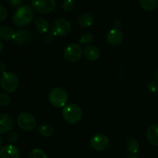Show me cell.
I'll use <instances>...</instances> for the list:
<instances>
[{"label": "cell", "instance_id": "cell-24", "mask_svg": "<svg viewBox=\"0 0 158 158\" xmlns=\"http://www.w3.org/2000/svg\"><path fill=\"white\" fill-rule=\"evenodd\" d=\"M62 8L66 12H70L74 8L73 0H64L62 4Z\"/></svg>", "mask_w": 158, "mask_h": 158}, {"label": "cell", "instance_id": "cell-9", "mask_svg": "<svg viewBox=\"0 0 158 158\" xmlns=\"http://www.w3.org/2000/svg\"><path fill=\"white\" fill-rule=\"evenodd\" d=\"M110 141L106 135L102 134H95L90 140V145L94 150L103 151L108 148Z\"/></svg>", "mask_w": 158, "mask_h": 158}, {"label": "cell", "instance_id": "cell-35", "mask_svg": "<svg viewBox=\"0 0 158 158\" xmlns=\"http://www.w3.org/2000/svg\"><path fill=\"white\" fill-rule=\"evenodd\" d=\"M128 158H138V157H134V156H132V157H129Z\"/></svg>", "mask_w": 158, "mask_h": 158}, {"label": "cell", "instance_id": "cell-15", "mask_svg": "<svg viewBox=\"0 0 158 158\" xmlns=\"http://www.w3.org/2000/svg\"><path fill=\"white\" fill-rule=\"evenodd\" d=\"M147 138L154 146H158V125H152L147 131Z\"/></svg>", "mask_w": 158, "mask_h": 158}, {"label": "cell", "instance_id": "cell-23", "mask_svg": "<svg viewBox=\"0 0 158 158\" xmlns=\"http://www.w3.org/2000/svg\"><path fill=\"white\" fill-rule=\"evenodd\" d=\"M29 158H48L44 151L40 149H33L29 153Z\"/></svg>", "mask_w": 158, "mask_h": 158}, {"label": "cell", "instance_id": "cell-31", "mask_svg": "<svg viewBox=\"0 0 158 158\" xmlns=\"http://www.w3.org/2000/svg\"><path fill=\"white\" fill-rule=\"evenodd\" d=\"M6 65L4 64L3 63H2V62H0V73H4L5 72H6Z\"/></svg>", "mask_w": 158, "mask_h": 158}, {"label": "cell", "instance_id": "cell-29", "mask_svg": "<svg viewBox=\"0 0 158 158\" xmlns=\"http://www.w3.org/2000/svg\"><path fill=\"white\" fill-rule=\"evenodd\" d=\"M53 36L54 35L52 34H47V35H45L44 37V41L46 43H52V40H53Z\"/></svg>", "mask_w": 158, "mask_h": 158}, {"label": "cell", "instance_id": "cell-33", "mask_svg": "<svg viewBox=\"0 0 158 158\" xmlns=\"http://www.w3.org/2000/svg\"><path fill=\"white\" fill-rule=\"evenodd\" d=\"M155 78L156 80H157V81L158 82V69L157 71H156V73H155Z\"/></svg>", "mask_w": 158, "mask_h": 158}, {"label": "cell", "instance_id": "cell-10", "mask_svg": "<svg viewBox=\"0 0 158 158\" xmlns=\"http://www.w3.org/2000/svg\"><path fill=\"white\" fill-rule=\"evenodd\" d=\"M32 37H33V35L31 32L28 30L20 29V30H17L16 32H15L13 42L16 45H19V46L26 45L31 43Z\"/></svg>", "mask_w": 158, "mask_h": 158}, {"label": "cell", "instance_id": "cell-18", "mask_svg": "<svg viewBox=\"0 0 158 158\" xmlns=\"http://www.w3.org/2000/svg\"><path fill=\"white\" fill-rule=\"evenodd\" d=\"M78 23L80 27L88 28L94 23V17L89 13H83L79 17Z\"/></svg>", "mask_w": 158, "mask_h": 158}, {"label": "cell", "instance_id": "cell-7", "mask_svg": "<svg viewBox=\"0 0 158 158\" xmlns=\"http://www.w3.org/2000/svg\"><path fill=\"white\" fill-rule=\"evenodd\" d=\"M82 48L77 43H72L66 47L64 50V56L68 61L77 62L80 60L83 56Z\"/></svg>", "mask_w": 158, "mask_h": 158}, {"label": "cell", "instance_id": "cell-25", "mask_svg": "<svg viewBox=\"0 0 158 158\" xmlns=\"http://www.w3.org/2000/svg\"><path fill=\"white\" fill-rule=\"evenodd\" d=\"M11 99L8 94H0V106H6L10 103Z\"/></svg>", "mask_w": 158, "mask_h": 158}, {"label": "cell", "instance_id": "cell-26", "mask_svg": "<svg viewBox=\"0 0 158 158\" xmlns=\"http://www.w3.org/2000/svg\"><path fill=\"white\" fill-rule=\"evenodd\" d=\"M7 140L9 143V144L13 145L14 143H15L18 141V134L15 132L9 133L7 136Z\"/></svg>", "mask_w": 158, "mask_h": 158}, {"label": "cell", "instance_id": "cell-11", "mask_svg": "<svg viewBox=\"0 0 158 158\" xmlns=\"http://www.w3.org/2000/svg\"><path fill=\"white\" fill-rule=\"evenodd\" d=\"M106 40L109 44L112 46H118L123 40V32L117 28L110 29L106 35Z\"/></svg>", "mask_w": 158, "mask_h": 158}, {"label": "cell", "instance_id": "cell-20", "mask_svg": "<svg viewBox=\"0 0 158 158\" xmlns=\"http://www.w3.org/2000/svg\"><path fill=\"white\" fill-rule=\"evenodd\" d=\"M126 148L130 154H137L139 150V142L136 139H130L127 142Z\"/></svg>", "mask_w": 158, "mask_h": 158}, {"label": "cell", "instance_id": "cell-21", "mask_svg": "<svg viewBox=\"0 0 158 158\" xmlns=\"http://www.w3.org/2000/svg\"><path fill=\"white\" fill-rule=\"evenodd\" d=\"M38 131L40 135H42L43 137H49L53 134V128L50 125L44 123V124H42L39 127Z\"/></svg>", "mask_w": 158, "mask_h": 158}, {"label": "cell", "instance_id": "cell-4", "mask_svg": "<svg viewBox=\"0 0 158 158\" xmlns=\"http://www.w3.org/2000/svg\"><path fill=\"white\" fill-rule=\"evenodd\" d=\"M19 80L18 76L12 72H5L0 78V84L2 88L7 93H14L18 89Z\"/></svg>", "mask_w": 158, "mask_h": 158}, {"label": "cell", "instance_id": "cell-19", "mask_svg": "<svg viewBox=\"0 0 158 158\" xmlns=\"http://www.w3.org/2000/svg\"><path fill=\"white\" fill-rule=\"evenodd\" d=\"M140 6L146 11H153L157 6L158 0H139Z\"/></svg>", "mask_w": 158, "mask_h": 158}, {"label": "cell", "instance_id": "cell-22", "mask_svg": "<svg viewBox=\"0 0 158 158\" xmlns=\"http://www.w3.org/2000/svg\"><path fill=\"white\" fill-rule=\"evenodd\" d=\"M93 41V35L89 32L83 33L80 38V43L83 46H89Z\"/></svg>", "mask_w": 158, "mask_h": 158}, {"label": "cell", "instance_id": "cell-30", "mask_svg": "<svg viewBox=\"0 0 158 158\" xmlns=\"http://www.w3.org/2000/svg\"><path fill=\"white\" fill-rule=\"evenodd\" d=\"M9 2L12 6H18L22 3V0H9Z\"/></svg>", "mask_w": 158, "mask_h": 158}, {"label": "cell", "instance_id": "cell-1", "mask_svg": "<svg viewBox=\"0 0 158 158\" xmlns=\"http://www.w3.org/2000/svg\"><path fill=\"white\" fill-rule=\"evenodd\" d=\"M34 16L32 8L28 5L21 6L15 10L12 15V22L14 24L19 27L27 26L30 23Z\"/></svg>", "mask_w": 158, "mask_h": 158}, {"label": "cell", "instance_id": "cell-27", "mask_svg": "<svg viewBox=\"0 0 158 158\" xmlns=\"http://www.w3.org/2000/svg\"><path fill=\"white\" fill-rule=\"evenodd\" d=\"M148 89L151 93L158 92V83H157L156 81L150 82L148 85Z\"/></svg>", "mask_w": 158, "mask_h": 158}, {"label": "cell", "instance_id": "cell-2", "mask_svg": "<svg viewBox=\"0 0 158 158\" xmlns=\"http://www.w3.org/2000/svg\"><path fill=\"white\" fill-rule=\"evenodd\" d=\"M49 101L52 106L62 108L66 106L68 94L64 89L61 87L53 88L49 94Z\"/></svg>", "mask_w": 158, "mask_h": 158}, {"label": "cell", "instance_id": "cell-5", "mask_svg": "<svg viewBox=\"0 0 158 158\" xmlns=\"http://www.w3.org/2000/svg\"><path fill=\"white\" fill-rule=\"evenodd\" d=\"M50 29L54 36H65L70 32L71 25L69 21L60 18L52 22Z\"/></svg>", "mask_w": 158, "mask_h": 158}, {"label": "cell", "instance_id": "cell-32", "mask_svg": "<svg viewBox=\"0 0 158 158\" xmlns=\"http://www.w3.org/2000/svg\"><path fill=\"white\" fill-rule=\"evenodd\" d=\"M2 49H3V43L0 41V52L2 51Z\"/></svg>", "mask_w": 158, "mask_h": 158}, {"label": "cell", "instance_id": "cell-28", "mask_svg": "<svg viewBox=\"0 0 158 158\" xmlns=\"http://www.w3.org/2000/svg\"><path fill=\"white\" fill-rule=\"evenodd\" d=\"M8 12L6 10V7L4 6H2V4H0V22H2L7 18Z\"/></svg>", "mask_w": 158, "mask_h": 158}, {"label": "cell", "instance_id": "cell-17", "mask_svg": "<svg viewBox=\"0 0 158 158\" xmlns=\"http://www.w3.org/2000/svg\"><path fill=\"white\" fill-rule=\"evenodd\" d=\"M35 27L39 32L44 34L47 32V31L49 30V23H48V21L46 19L39 17L35 21Z\"/></svg>", "mask_w": 158, "mask_h": 158}, {"label": "cell", "instance_id": "cell-13", "mask_svg": "<svg viewBox=\"0 0 158 158\" xmlns=\"http://www.w3.org/2000/svg\"><path fill=\"white\" fill-rule=\"evenodd\" d=\"M13 128V120L8 114H0V134H6Z\"/></svg>", "mask_w": 158, "mask_h": 158}, {"label": "cell", "instance_id": "cell-14", "mask_svg": "<svg viewBox=\"0 0 158 158\" xmlns=\"http://www.w3.org/2000/svg\"><path fill=\"white\" fill-rule=\"evenodd\" d=\"M83 55L89 61H96L100 57V52L95 46H87L83 49Z\"/></svg>", "mask_w": 158, "mask_h": 158}, {"label": "cell", "instance_id": "cell-16", "mask_svg": "<svg viewBox=\"0 0 158 158\" xmlns=\"http://www.w3.org/2000/svg\"><path fill=\"white\" fill-rule=\"evenodd\" d=\"M15 32L13 29L9 26H2L0 28V39L5 41H9V40H13Z\"/></svg>", "mask_w": 158, "mask_h": 158}, {"label": "cell", "instance_id": "cell-12", "mask_svg": "<svg viewBox=\"0 0 158 158\" xmlns=\"http://www.w3.org/2000/svg\"><path fill=\"white\" fill-rule=\"evenodd\" d=\"M20 152L14 145H5L0 148V158H19Z\"/></svg>", "mask_w": 158, "mask_h": 158}, {"label": "cell", "instance_id": "cell-34", "mask_svg": "<svg viewBox=\"0 0 158 158\" xmlns=\"http://www.w3.org/2000/svg\"><path fill=\"white\" fill-rule=\"evenodd\" d=\"M2 139L1 136H0V148L2 147Z\"/></svg>", "mask_w": 158, "mask_h": 158}, {"label": "cell", "instance_id": "cell-6", "mask_svg": "<svg viewBox=\"0 0 158 158\" xmlns=\"http://www.w3.org/2000/svg\"><path fill=\"white\" fill-rule=\"evenodd\" d=\"M17 123L22 130L31 131L36 127V120L32 114L29 113H22L17 118Z\"/></svg>", "mask_w": 158, "mask_h": 158}, {"label": "cell", "instance_id": "cell-8", "mask_svg": "<svg viewBox=\"0 0 158 158\" xmlns=\"http://www.w3.org/2000/svg\"><path fill=\"white\" fill-rule=\"evenodd\" d=\"M32 6L41 13H49L56 7V0H32Z\"/></svg>", "mask_w": 158, "mask_h": 158}, {"label": "cell", "instance_id": "cell-3", "mask_svg": "<svg viewBox=\"0 0 158 158\" xmlns=\"http://www.w3.org/2000/svg\"><path fill=\"white\" fill-rule=\"evenodd\" d=\"M63 117L67 123L74 124L80 121L83 117L81 109L77 104L70 103L64 106L63 110Z\"/></svg>", "mask_w": 158, "mask_h": 158}]
</instances>
